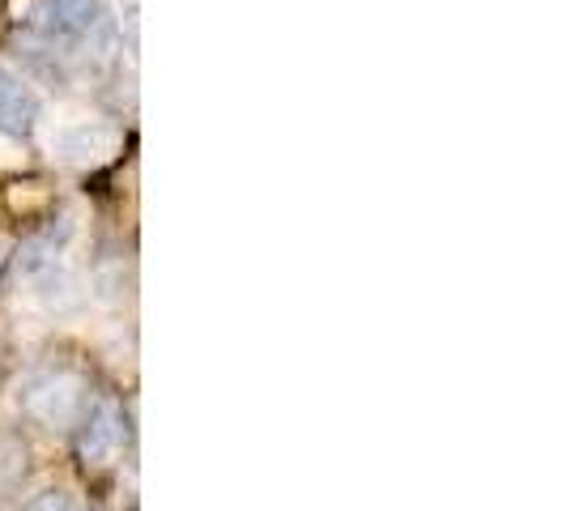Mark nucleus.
<instances>
[{
	"label": "nucleus",
	"mask_w": 566,
	"mask_h": 511,
	"mask_svg": "<svg viewBox=\"0 0 566 511\" xmlns=\"http://www.w3.org/2000/svg\"><path fill=\"white\" fill-rule=\"evenodd\" d=\"M30 30L48 48H64V56H103L115 34L103 0H39Z\"/></svg>",
	"instance_id": "f257e3e1"
},
{
	"label": "nucleus",
	"mask_w": 566,
	"mask_h": 511,
	"mask_svg": "<svg viewBox=\"0 0 566 511\" xmlns=\"http://www.w3.org/2000/svg\"><path fill=\"white\" fill-rule=\"evenodd\" d=\"M22 409L43 426H77L85 414V379L73 371H48L27 384Z\"/></svg>",
	"instance_id": "f03ea898"
},
{
	"label": "nucleus",
	"mask_w": 566,
	"mask_h": 511,
	"mask_svg": "<svg viewBox=\"0 0 566 511\" xmlns=\"http://www.w3.org/2000/svg\"><path fill=\"white\" fill-rule=\"evenodd\" d=\"M119 448H124V414L115 400H98L77 423V452L90 469H103L119 456Z\"/></svg>",
	"instance_id": "7ed1b4c3"
},
{
	"label": "nucleus",
	"mask_w": 566,
	"mask_h": 511,
	"mask_svg": "<svg viewBox=\"0 0 566 511\" xmlns=\"http://www.w3.org/2000/svg\"><path fill=\"white\" fill-rule=\"evenodd\" d=\"M52 149H56L64 163H73V167H98V163L115 158V149H119V128L98 124V119L69 124V128H60L56 137H52Z\"/></svg>",
	"instance_id": "20e7f679"
},
{
	"label": "nucleus",
	"mask_w": 566,
	"mask_h": 511,
	"mask_svg": "<svg viewBox=\"0 0 566 511\" xmlns=\"http://www.w3.org/2000/svg\"><path fill=\"white\" fill-rule=\"evenodd\" d=\"M39 115H43V103L27 85V77H18L13 69L0 64V133L4 137H30L39 128Z\"/></svg>",
	"instance_id": "39448f33"
},
{
	"label": "nucleus",
	"mask_w": 566,
	"mask_h": 511,
	"mask_svg": "<svg viewBox=\"0 0 566 511\" xmlns=\"http://www.w3.org/2000/svg\"><path fill=\"white\" fill-rule=\"evenodd\" d=\"M22 473H27V448L13 439H0V490L13 486Z\"/></svg>",
	"instance_id": "423d86ee"
},
{
	"label": "nucleus",
	"mask_w": 566,
	"mask_h": 511,
	"mask_svg": "<svg viewBox=\"0 0 566 511\" xmlns=\"http://www.w3.org/2000/svg\"><path fill=\"white\" fill-rule=\"evenodd\" d=\"M22 511H77V503H73V494H64V490H43V494H34Z\"/></svg>",
	"instance_id": "0eeeda50"
}]
</instances>
